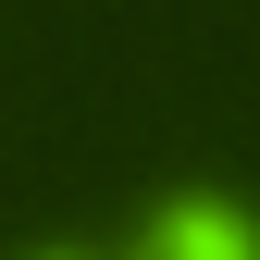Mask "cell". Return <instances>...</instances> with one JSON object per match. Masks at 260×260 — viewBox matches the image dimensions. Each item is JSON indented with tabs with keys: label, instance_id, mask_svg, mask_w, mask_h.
Instances as JSON below:
<instances>
[{
	"label": "cell",
	"instance_id": "obj_2",
	"mask_svg": "<svg viewBox=\"0 0 260 260\" xmlns=\"http://www.w3.org/2000/svg\"><path fill=\"white\" fill-rule=\"evenodd\" d=\"M38 260H87V248H38Z\"/></svg>",
	"mask_w": 260,
	"mask_h": 260
},
{
	"label": "cell",
	"instance_id": "obj_1",
	"mask_svg": "<svg viewBox=\"0 0 260 260\" xmlns=\"http://www.w3.org/2000/svg\"><path fill=\"white\" fill-rule=\"evenodd\" d=\"M137 260H260V223H248V199H223V186H186V199L149 211Z\"/></svg>",
	"mask_w": 260,
	"mask_h": 260
}]
</instances>
